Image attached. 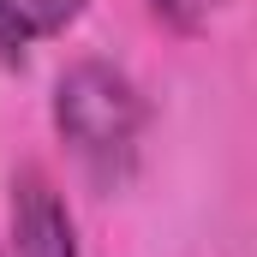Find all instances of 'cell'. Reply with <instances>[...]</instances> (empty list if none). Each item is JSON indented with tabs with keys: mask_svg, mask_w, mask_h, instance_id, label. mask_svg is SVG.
<instances>
[{
	"mask_svg": "<svg viewBox=\"0 0 257 257\" xmlns=\"http://www.w3.org/2000/svg\"><path fill=\"white\" fill-rule=\"evenodd\" d=\"M12 257H84L78 221L66 209L60 186L36 162H24L12 174Z\"/></svg>",
	"mask_w": 257,
	"mask_h": 257,
	"instance_id": "2",
	"label": "cell"
},
{
	"mask_svg": "<svg viewBox=\"0 0 257 257\" xmlns=\"http://www.w3.org/2000/svg\"><path fill=\"white\" fill-rule=\"evenodd\" d=\"M84 6H90V0H0V18H6L30 48H36V42L60 36L66 24H78Z\"/></svg>",
	"mask_w": 257,
	"mask_h": 257,
	"instance_id": "3",
	"label": "cell"
},
{
	"mask_svg": "<svg viewBox=\"0 0 257 257\" xmlns=\"http://www.w3.org/2000/svg\"><path fill=\"white\" fill-rule=\"evenodd\" d=\"M54 132L96 186H126L144 144V96L120 66L78 60L54 84Z\"/></svg>",
	"mask_w": 257,
	"mask_h": 257,
	"instance_id": "1",
	"label": "cell"
},
{
	"mask_svg": "<svg viewBox=\"0 0 257 257\" xmlns=\"http://www.w3.org/2000/svg\"><path fill=\"white\" fill-rule=\"evenodd\" d=\"M221 6H227V0H150V12H156L168 30H180V36H197Z\"/></svg>",
	"mask_w": 257,
	"mask_h": 257,
	"instance_id": "4",
	"label": "cell"
},
{
	"mask_svg": "<svg viewBox=\"0 0 257 257\" xmlns=\"http://www.w3.org/2000/svg\"><path fill=\"white\" fill-rule=\"evenodd\" d=\"M24 54H30V42L0 18V72H12V66H24Z\"/></svg>",
	"mask_w": 257,
	"mask_h": 257,
	"instance_id": "5",
	"label": "cell"
}]
</instances>
